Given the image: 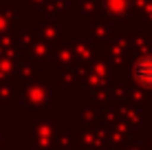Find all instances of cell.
<instances>
[{
	"mask_svg": "<svg viewBox=\"0 0 152 150\" xmlns=\"http://www.w3.org/2000/svg\"><path fill=\"white\" fill-rule=\"evenodd\" d=\"M134 77L145 89H152V55H145L134 64Z\"/></svg>",
	"mask_w": 152,
	"mask_h": 150,
	"instance_id": "6da1fadb",
	"label": "cell"
}]
</instances>
